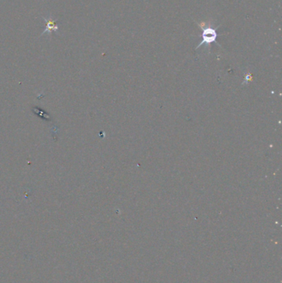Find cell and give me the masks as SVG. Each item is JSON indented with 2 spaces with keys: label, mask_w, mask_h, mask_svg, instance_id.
Returning <instances> with one entry per match:
<instances>
[{
  "label": "cell",
  "mask_w": 282,
  "mask_h": 283,
  "mask_svg": "<svg viewBox=\"0 0 282 283\" xmlns=\"http://www.w3.org/2000/svg\"><path fill=\"white\" fill-rule=\"evenodd\" d=\"M200 27L202 28L203 33L201 35V37H203V40L201 42V43L199 44L198 47L196 48H199V47H201L203 44H205V45H209L212 42H213L216 40L217 37L219 36L217 32H216L215 29H213L212 27H203L202 25L200 26Z\"/></svg>",
  "instance_id": "obj_1"
},
{
  "label": "cell",
  "mask_w": 282,
  "mask_h": 283,
  "mask_svg": "<svg viewBox=\"0 0 282 283\" xmlns=\"http://www.w3.org/2000/svg\"><path fill=\"white\" fill-rule=\"evenodd\" d=\"M33 109H34L33 111L35 112V113H37V116L41 117L42 118H45V119H47V120H50L51 119L50 115L45 113L44 111L41 110L40 109H38V108H37V107H35V108H33Z\"/></svg>",
  "instance_id": "obj_2"
},
{
  "label": "cell",
  "mask_w": 282,
  "mask_h": 283,
  "mask_svg": "<svg viewBox=\"0 0 282 283\" xmlns=\"http://www.w3.org/2000/svg\"><path fill=\"white\" fill-rule=\"evenodd\" d=\"M45 20H46V19H45ZM57 29H58V27H57V25L55 24V22H54V21L49 20L48 22L47 21V30L45 31V32H46L47 30L50 32V31H51V30L57 31Z\"/></svg>",
  "instance_id": "obj_3"
}]
</instances>
